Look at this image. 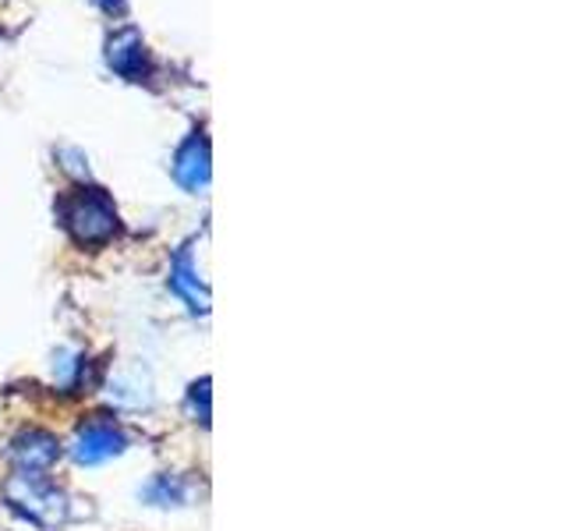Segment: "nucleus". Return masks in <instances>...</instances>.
Masks as SVG:
<instances>
[{
    "instance_id": "8",
    "label": "nucleus",
    "mask_w": 566,
    "mask_h": 531,
    "mask_svg": "<svg viewBox=\"0 0 566 531\" xmlns=\"http://www.w3.org/2000/svg\"><path fill=\"white\" fill-rule=\"evenodd\" d=\"M142 496H146V500H149L153 507H185V503H188V496H191V489H188V482H181L177 475H156Z\"/></svg>"
},
{
    "instance_id": "1",
    "label": "nucleus",
    "mask_w": 566,
    "mask_h": 531,
    "mask_svg": "<svg viewBox=\"0 0 566 531\" xmlns=\"http://www.w3.org/2000/svg\"><path fill=\"white\" fill-rule=\"evenodd\" d=\"M57 220L78 244H106L117 235V209L103 188H78L57 202Z\"/></svg>"
},
{
    "instance_id": "7",
    "label": "nucleus",
    "mask_w": 566,
    "mask_h": 531,
    "mask_svg": "<svg viewBox=\"0 0 566 531\" xmlns=\"http://www.w3.org/2000/svg\"><path fill=\"white\" fill-rule=\"evenodd\" d=\"M61 447L50 433H22L14 439V460L22 465V471H43L57 460Z\"/></svg>"
},
{
    "instance_id": "3",
    "label": "nucleus",
    "mask_w": 566,
    "mask_h": 531,
    "mask_svg": "<svg viewBox=\"0 0 566 531\" xmlns=\"http://www.w3.org/2000/svg\"><path fill=\"white\" fill-rule=\"evenodd\" d=\"M128 450V436H124L114 421H88L75 433L71 439V457L78 460V465H103V460L111 457H120Z\"/></svg>"
},
{
    "instance_id": "11",
    "label": "nucleus",
    "mask_w": 566,
    "mask_h": 531,
    "mask_svg": "<svg viewBox=\"0 0 566 531\" xmlns=\"http://www.w3.org/2000/svg\"><path fill=\"white\" fill-rule=\"evenodd\" d=\"M96 4H99L106 14H117V18L128 14V0H96Z\"/></svg>"
},
{
    "instance_id": "9",
    "label": "nucleus",
    "mask_w": 566,
    "mask_h": 531,
    "mask_svg": "<svg viewBox=\"0 0 566 531\" xmlns=\"http://www.w3.org/2000/svg\"><path fill=\"white\" fill-rule=\"evenodd\" d=\"M78 368H82V362L75 358V354L61 351L57 358H53V379H57V386H71L78 376Z\"/></svg>"
},
{
    "instance_id": "6",
    "label": "nucleus",
    "mask_w": 566,
    "mask_h": 531,
    "mask_svg": "<svg viewBox=\"0 0 566 531\" xmlns=\"http://www.w3.org/2000/svg\"><path fill=\"white\" fill-rule=\"evenodd\" d=\"M106 61L124 79H138L142 67H146V46H142V35L135 29L117 32L111 43H106Z\"/></svg>"
},
{
    "instance_id": "2",
    "label": "nucleus",
    "mask_w": 566,
    "mask_h": 531,
    "mask_svg": "<svg viewBox=\"0 0 566 531\" xmlns=\"http://www.w3.org/2000/svg\"><path fill=\"white\" fill-rule=\"evenodd\" d=\"M11 503H18L25 513H32L35 521H61L64 518V496L53 489L40 471H18L8 486Z\"/></svg>"
},
{
    "instance_id": "4",
    "label": "nucleus",
    "mask_w": 566,
    "mask_h": 531,
    "mask_svg": "<svg viewBox=\"0 0 566 531\" xmlns=\"http://www.w3.org/2000/svg\"><path fill=\"white\" fill-rule=\"evenodd\" d=\"M174 181L185 191L199 195L209 188V142L206 135L195 132L174 156Z\"/></svg>"
},
{
    "instance_id": "5",
    "label": "nucleus",
    "mask_w": 566,
    "mask_h": 531,
    "mask_svg": "<svg viewBox=\"0 0 566 531\" xmlns=\"http://www.w3.org/2000/svg\"><path fill=\"white\" fill-rule=\"evenodd\" d=\"M170 291L177 298H185L191 312H209V291H206V280L199 277V270H195V252H191V248H181L177 259H174Z\"/></svg>"
},
{
    "instance_id": "10",
    "label": "nucleus",
    "mask_w": 566,
    "mask_h": 531,
    "mask_svg": "<svg viewBox=\"0 0 566 531\" xmlns=\"http://www.w3.org/2000/svg\"><path fill=\"white\" fill-rule=\"evenodd\" d=\"M188 407H191L195 421H202V425L209 421V379H202V383H195V386H191Z\"/></svg>"
}]
</instances>
